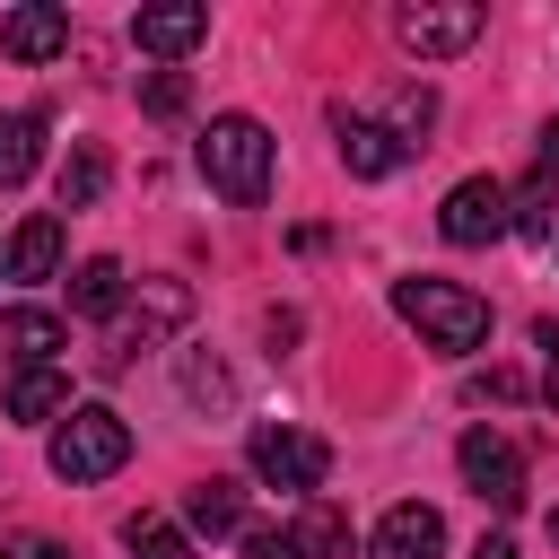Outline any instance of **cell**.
Returning <instances> with one entry per match:
<instances>
[{
	"instance_id": "obj_25",
	"label": "cell",
	"mask_w": 559,
	"mask_h": 559,
	"mask_svg": "<svg viewBox=\"0 0 559 559\" xmlns=\"http://www.w3.org/2000/svg\"><path fill=\"white\" fill-rule=\"evenodd\" d=\"M245 559H297V550H288V524H253V533H245Z\"/></svg>"
},
{
	"instance_id": "obj_27",
	"label": "cell",
	"mask_w": 559,
	"mask_h": 559,
	"mask_svg": "<svg viewBox=\"0 0 559 559\" xmlns=\"http://www.w3.org/2000/svg\"><path fill=\"white\" fill-rule=\"evenodd\" d=\"M533 341H542V393H550V402H559V323H542V332H533Z\"/></svg>"
},
{
	"instance_id": "obj_31",
	"label": "cell",
	"mask_w": 559,
	"mask_h": 559,
	"mask_svg": "<svg viewBox=\"0 0 559 559\" xmlns=\"http://www.w3.org/2000/svg\"><path fill=\"white\" fill-rule=\"evenodd\" d=\"M550 542H559V507H550Z\"/></svg>"
},
{
	"instance_id": "obj_8",
	"label": "cell",
	"mask_w": 559,
	"mask_h": 559,
	"mask_svg": "<svg viewBox=\"0 0 559 559\" xmlns=\"http://www.w3.org/2000/svg\"><path fill=\"white\" fill-rule=\"evenodd\" d=\"M367 559H445V515H437V507H419V498L384 507V524H376Z\"/></svg>"
},
{
	"instance_id": "obj_28",
	"label": "cell",
	"mask_w": 559,
	"mask_h": 559,
	"mask_svg": "<svg viewBox=\"0 0 559 559\" xmlns=\"http://www.w3.org/2000/svg\"><path fill=\"white\" fill-rule=\"evenodd\" d=\"M480 393H489V402H515V393H524V376H515V367H489V384H480Z\"/></svg>"
},
{
	"instance_id": "obj_23",
	"label": "cell",
	"mask_w": 559,
	"mask_h": 559,
	"mask_svg": "<svg viewBox=\"0 0 559 559\" xmlns=\"http://www.w3.org/2000/svg\"><path fill=\"white\" fill-rule=\"evenodd\" d=\"M183 393H192V402H236V376H227L210 349H183Z\"/></svg>"
},
{
	"instance_id": "obj_6",
	"label": "cell",
	"mask_w": 559,
	"mask_h": 559,
	"mask_svg": "<svg viewBox=\"0 0 559 559\" xmlns=\"http://www.w3.org/2000/svg\"><path fill=\"white\" fill-rule=\"evenodd\" d=\"M454 463H463V480H472V498H480V507H498V515H515V507H524V454H515V437L472 428Z\"/></svg>"
},
{
	"instance_id": "obj_20",
	"label": "cell",
	"mask_w": 559,
	"mask_h": 559,
	"mask_svg": "<svg viewBox=\"0 0 559 559\" xmlns=\"http://www.w3.org/2000/svg\"><path fill=\"white\" fill-rule=\"evenodd\" d=\"M428 122H437V96H428V87H393V96H384V140H393L402 157L428 140Z\"/></svg>"
},
{
	"instance_id": "obj_3",
	"label": "cell",
	"mask_w": 559,
	"mask_h": 559,
	"mask_svg": "<svg viewBox=\"0 0 559 559\" xmlns=\"http://www.w3.org/2000/svg\"><path fill=\"white\" fill-rule=\"evenodd\" d=\"M131 463V419L122 411H105V402H79L61 428H52V472L79 489V480H105V472H122Z\"/></svg>"
},
{
	"instance_id": "obj_10",
	"label": "cell",
	"mask_w": 559,
	"mask_h": 559,
	"mask_svg": "<svg viewBox=\"0 0 559 559\" xmlns=\"http://www.w3.org/2000/svg\"><path fill=\"white\" fill-rule=\"evenodd\" d=\"M70 332H61V314H44V306H0V358L26 376V367H52V349H61Z\"/></svg>"
},
{
	"instance_id": "obj_21",
	"label": "cell",
	"mask_w": 559,
	"mask_h": 559,
	"mask_svg": "<svg viewBox=\"0 0 559 559\" xmlns=\"http://www.w3.org/2000/svg\"><path fill=\"white\" fill-rule=\"evenodd\" d=\"M61 411H70L61 367H26V376L9 384V419H61Z\"/></svg>"
},
{
	"instance_id": "obj_29",
	"label": "cell",
	"mask_w": 559,
	"mask_h": 559,
	"mask_svg": "<svg viewBox=\"0 0 559 559\" xmlns=\"http://www.w3.org/2000/svg\"><path fill=\"white\" fill-rule=\"evenodd\" d=\"M542 175H559V114H550V131H542Z\"/></svg>"
},
{
	"instance_id": "obj_5",
	"label": "cell",
	"mask_w": 559,
	"mask_h": 559,
	"mask_svg": "<svg viewBox=\"0 0 559 559\" xmlns=\"http://www.w3.org/2000/svg\"><path fill=\"white\" fill-rule=\"evenodd\" d=\"M393 35H402V52L445 61V52H463L480 35V0H402L393 9Z\"/></svg>"
},
{
	"instance_id": "obj_19",
	"label": "cell",
	"mask_w": 559,
	"mask_h": 559,
	"mask_svg": "<svg viewBox=\"0 0 559 559\" xmlns=\"http://www.w3.org/2000/svg\"><path fill=\"white\" fill-rule=\"evenodd\" d=\"M122 550H131V559H192V533H183L175 515L140 507V515H122Z\"/></svg>"
},
{
	"instance_id": "obj_1",
	"label": "cell",
	"mask_w": 559,
	"mask_h": 559,
	"mask_svg": "<svg viewBox=\"0 0 559 559\" xmlns=\"http://www.w3.org/2000/svg\"><path fill=\"white\" fill-rule=\"evenodd\" d=\"M201 175H210L218 201L262 210V201H271V131H262L253 114H218V122L201 131Z\"/></svg>"
},
{
	"instance_id": "obj_12",
	"label": "cell",
	"mask_w": 559,
	"mask_h": 559,
	"mask_svg": "<svg viewBox=\"0 0 559 559\" xmlns=\"http://www.w3.org/2000/svg\"><path fill=\"white\" fill-rule=\"evenodd\" d=\"M183 314H192V288H183V280H140V323H131V341H122V349H105V367H122L131 349L166 341V332H175Z\"/></svg>"
},
{
	"instance_id": "obj_9",
	"label": "cell",
	"mask_w": 559,
	"mask_h": 559,
	"mask_svg": "<svg viewBox=\"0 0 559 559\" xmlns=\"http://www.w3.org/2000/svg\"><path fill=\"white\" fill-rule=\"evenodd\" d=\"M0 52H9V61H52V52H70V9H52V0L9 9V17H0Z\"/></svg>"
},
{
	"instance_id": "obj_18",
	"label": "cell",
	"mask_w": 559,
	"mask_h": 559,
	"mask_svg": "<svg viewBox=\"0 0 559 559\" xmlns=\"http://www.w3.org/2000/svg\"><path fill=\"white\" fill-rule=\"evenodd\" d=\"M332 131H341V166H349V175H393V166H402V148L384 140V122H358V114H341Z\"/></svg>"
},
{
	"instance_id": "obj_22",
	"label": "cell",
	"mask_w": 559,
	"mask_h": 559,
	"mask_svg": "<svg viewBox=\"0 0 559 559\" xmlns=\"http://www.w3.org/2000/svg\"><path fill=\"white\" fill-rule=\"evenodd\" d=\"M44 157V114H0V183H26Z\"/></svg>"
},
{
	"instance_id": "obj_30",
	"label": "cell",
	"mask_w": 559,
	"mask_h": 559,
	"mask_svg": "<svg viewBox=\"0 0 559 559\" xmlns=\"http://www.w3.org/2000/svg\"><path fill=\"white\" fill-rule=\"evenodd\" d=\"M472 559H515V542H498V533H489V542H480Z\"/></svg>"
},
{
	"instance_id": "obj_15",
	"label": "cell",
	"mask_w": 559,
	"mask_h": 559,
	"mask_svg": "<svg viewBox=\"0 0 559 559\" xmlns=\"http://www.w3.org/2000/svg\"><path fill=\"white\" fill-rule=\"evenodd\" d=\"M105 183H114V157H105L96 140H79V148L61 157V183H52V192H61V210H96Z\"/></svg>"
},
{
	"instance_id": "obj_24",
	"label": "cell",
	"mask_w": 559,
	"mask_h": 559,
	"mask_svg": "<svg viewBox=\"0 0 559 559\" xmlns=\"http://www.w3.org/2000/svg\"><path fill=\"white\" fill-rule=\"evenodd\" d=\"M140 105H148L157 122H175V114L192 105V79H183V70H148V87H140Z\"/></svg>"
},
{
	"instance_id": "obj_14",
	"label": "cell",
	"mask_w": 559,
	"mask_h": 559,
	"mask_svg": "<svg viewBox=\"0 0 559 559\" xmlns=\"http://www.w3.org/2000/svg\"><path fill=\"white\" fill-rule=\"evenodd\" d=\"M288 550H297V559H349V515H341L332 498H306L297 524H288Z\"/></svg>"
},
{
	"instance_id": "obj_16",
	"label": "cell",
	"mask_w": 559,
	"mask_h": 559,
	"mask_svg": "<svg viewBox=\"0 0 559 559\" xmlns=\"http://www.w3.org/2000/svg\"><path fill=\"white\" fill-rule=\"evenodd\" d=\"M52 271H61V218L44 210L9 236V280H52Z\"/></svg>"
},
{
	"instance_id": "obj_7",
	"label": "cell",
	"mask_w": 559,
	"mask_h": 559,
	"mask_svg": "<svg viewBox=\"0 0 559 559\" xmlns=\"http://www.w3.org/2000/svg\"><path fill=\"white\" fill-rule=\"evenodd\" d=\"M437 227H445V245H498V236H507V183H498V175H463V183L445 192Z\"/></svg>"
},
{
	"instance_id": "obj_13",
	"label": "cell",
	"mask_w": 559,
	"mask_h": 559,
	"mask_svg": "<svg viewBox=\"0 0 559 559\" xmlns=\"http://www.w3.org/2000/svg\"><path fill=\"white\" fill-rule=\"evenodd\" d=\"M183 533H210V542H227V533H245V489L236 480H192V498H183Z\"/></svg>"
},
{
	"instance_id": "obj_2",
	"label": "cell",
	"mask_w": 559,
	"mask_h": 559,
	"mask_svg": "<svg viewBox=\"0 0 559 559\" xmlns=\"http://www.w3.org/2000/svg\"><path fill=\"white\" fill-rule=\"evenodd\" d=\"M393 314L419 323L437 349H480L489 341V297H472L463 280H393Z\"/></svg>"
},
{
	"instance_id": "obj_4",
	"label": "cell",
	"mask_w": 559,
	"mask_h": 559,
	"mask_svg": "<svg viewBox=\"0 0 559 559\" xmlns=\"http://www.w3.org/2000/svg\"><path fill=\"white\" fill-rule=\"evenodd\" d=\"M245 454H253V472H262L271 489H297V498H314V489H323V472H332V445H323V437H306V428H280V419H262Z\"/></svg>"
},
{
	"instance_id": "obj_26",
	"label": "cell",
	"mask_w": 559,
	"mask_h": 559,
	"mask_svg": "<svg viewBox=\"0 0 559 559\" xmlns=\"http://www.w3.org/2000/svg\"><path fill=\"white\" fill-rule=\"evenodd\" d=\"M0 559H70V550H61L52 533H9V550H0Z\"/></svg>"
},
{
	"instance_id": "obj_17",
	"label": "cell",
	"mask_w": 559,
	"mask_h": 559,
	"mask_svg": "<svg viewBox=\"0 0 559 559\" xmlns=\"http://www.w3.org/2000/svg\"><path fill=\"white\" fill-rule=\"evenodd\" d=\"M70 314H87V323L122 314V262H114V253H96V262L70 271Z\"/></svg>"
},
{
	"instance_id": "obj_11",
	"label": "cell",
	"mask_w": 559,
	"mask_h": 559,
	"mask_svg": "<svg viewBox=\"0 0 559 559\" xmlns=\"http://www.w3.org/2000/svg\"><path fill=\"white\" fill-rule=\"evenodd\" d=\"M201 35H210V9H192V0H166V9H140V17H131V44H140V52H157V61L192 52Z\"/></svg>"
}]
</instances>
